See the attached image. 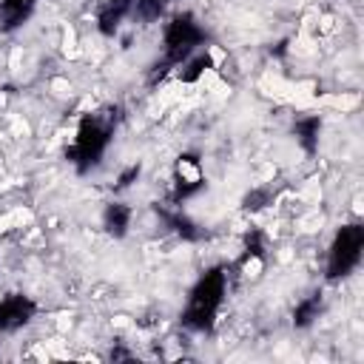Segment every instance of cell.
Returning a JSON list of instances; mask_svg holds the SVG:
<instances>
[{"mask_svg":"<svg viewBox=\"0 0 364 364\" xmlns=\"http://www.w3.org/2000/svg\"><path fill=\"white\" fill-rule=\"evenodd\" d=\"M225 296H228V267L213 264L191 287L188 301L179 313L182 327L191 330V333H213Z\"/></svg>","mask_w":364,"mask_h":364,"instance_id":"obj_1","label":"cell"},{"mask_svg":"<svg viewBox=\"0 0 364 364\" xmlns=\"http://www.w3.org/2000/svg\"><path fill=\"white\" fill-rule=\"evenodd\" d=\"M119 122V108H105L97 114H88L80 119L74 142L65 148V159L74 165L77 173H88L91 168H97L114 139Z\"/></svg>","mask_w":364,"mask_h":364,"instance_id":"obj_2","label":"cell"},{"mask_svg":"<svg viewBox=\"0 0 364 364\" xmlns=\"http://www.w3.org/2000/svg\"><path fill=\"white\" fill-rule=\"evenodd\" d=\"M205 46V28L193 11L173 14L162 28V57L151 65V82L162 80L171 68H179L191 54Z\"/></svg>","mask_w":364,"mask_h":364,"instance_id":"obj_3","label":"cell"},{"mask_svg":"<svg viewBox=\"0 0 364 364\" xmlns=\"http://www.w3.org/2000/svg\"><path fill=\"white\" fill-rule=\"evenodd\" d=\"M364 256V225L361 222H347L336 230L330 250H327V282H341L350 273H355V267L361 264Z\"/></svg>","mask_w":364,"mask_h":364,"instance_id":"obj_4","label":"cell"},{"mask_svg":"<svg viewBox=\"0 0 364 364\" xmlns=\"http://www.w3.org/2000/svg\"><path fill=\"white\" fill-rule=\"evenodd\" d=\"M37 316V301L26 293H9L0 299V333H17Z\"/></svg>","mask_w":364,"mask_h":364,"instance_id":"obj_5","label":"cell"},{"mask_svg":"<svg viewBox=\"0 0 364 364\" xmlns=\"http://www.w3.org/2000/svg\"><path fill=\"white\" fill-rule=\"evenodd\" d=\"M154 213H156V216L162 219V225H165L173 236H179L182 242L196 245V242H202V239H205V228H202L199 222H193L182 208H168V205L154 202Z\"/></svg>","mask_w":364,"mask_h":364,"instance_id":"obj_6","label":"cell"},{"mask_svg":"<svg viewBox=\"0 0 364 364\" xmlns=\"http://www.w3.org/2000/svg\"><path fill=\"white\" fill-rule=\"evenodd\" d=\"M136 0H102L97 9V31L102 37H114L122 26V20L134 11Z\"/></svg>","mask_w":364,"mask_h":364,"instance_id":"obj_7","label":"cell"},{"mask_svg":"<svg viewBox=\"0 0 364 364\" xmlns=\"http://www.w3.org/2000/svg\"><path fill=\"white\" fill-rule=\"evenodd\" d=\"M321 128H324V119L318 114H307V117H299L293 122V134H296V142L299 148L313 156L318 151V142H321Z\"/></svg>","mask_w":364,"mask_h":364,"instance_id":"obj_8","label":"cell"},{"mask_svg":"<svg viewBox=\"0 0 364 364\" xmlns=\"http://www.w3.org/2000/svg\"><path fill=\"white\" fill-rule=\"evenodd\" d=\"M37 0H0V31H17L31 14Z\"/></svg>","mask_w":364,"mask_h":364,"instance_id":"obj_9","label":"cell"},{"mask_svg":"<svg viewBox=\"0 0 364 364\" xmlns=\"http://www.w3.org/2000/svg\"><path fill=\"white\" fill-rule=\"evenodd\" d=\"M131 219H134V210H131V205H125V202H108L105 210H102V228H105V233L114 236V239H122V236L128 233Z\"/></svg>","mask_w":364,"mask_h":364,"instance_id":"obj_10","label":"cell"},{"mask_svg":"<svg viewBox=\"0 0 364 364\" xmlns=\"http://www.w3.org/2000/svg\"><path fill=\"white\" fill-rule=\"evenodd\" d=\"M321 310H324L321 293H310V296L299 299L296 307H293V327L296 330H307L310 324H316V318L321 316Z\"/></svg>","mask_w":364,"mask_h":364,"instance_id":"obj_11","label":"cell"},{"mask_svg":"<svg viewBox=\"0 0 364 364\" xmlns=\"http://www.w3.org/2000/svg\"><path fill=\"white\" fill-rule=\"evenodd\" d=\"M264 250H267V239L259 228H250L245 233V242H242V253L236 259V267H247L253 262H262L264 259Z\"/></svg>","mask_w":364,"mask_h":364,"instance_id":"obj_12","label":"cell"},{"mask_svg":"<svg viewBox=\"0 0 364 364\" xmlns=\"http://www.w3.org/2000/svg\"><path fill=\"white\" fill-rule=\"evenodd\" d=\"M208 68H213V57H210V51H196V54H191V57L182 63V68H179V80H182L185 85H193V82H199V80L205 77Z\"/></svg>","mask_w":364,"mask_h":364,"instance_id":"obj_13","label":"cell"},{"mask_svg":"<svg viewBox=\"0 0 364 364\" xmlns=\"http://www.w3.org/2000/svg\"><path fill=\"white\" fill-rule=\"evenodd\" d=\"M202 159L199 154L193 151H185L176 156V165H173V182H188V179H202Z\"/></svg>","mask_w":364,"mask_h":364,"instance_id":"obj_14","label":"cell"},{"mask_svg":"<svg viewBox=\"0 0 364 364\" xmlns=\"http://www.w3.org/2000/svg\"><path fill=\"white\" fill-rule=\"evenodd\" d=\"M273 199H276L273 188H267V185L250 188V191L242 196V210H247V213H259V210H264L267 205H273Z\"/></svg>","mask_w":364,"mask_h":364,"instance_id":"obj_15","label":"cell"},{"mask_svg":"<svg viewBox=\"0 0 364 364\" xmlns=\"http://www.w3.org/2000/svg\"><path fill=\"white\" fill-rule=\"evenodd\" d=\"M205 188H208V179H205V176H202V179H188V182H173V188H171V202H173V205H182V202L199 196Z\"/></svg>","mask_w":364,"mask_h":364,"instance_id":"obj_16","label":"cell"},{"mask_svg":"<svg viewBox=\"0 0 364 364\" xmlns=\"http://www.w3.org/2000/svg\"><path fill=\"white\" fill-rule=\"evenodd\" d=\"M168 3H171V0H136V3H134V14H136V20H142V23H154V20H159V14L168 9Z\"/></svg>","mask_w":364,"mask_h":364,"instance_id":"obj_17","label":"cell"},{"mask_svg":"<svg viewBox=\"0 0 364 364\" xmlns=\"http://www.w3.org/2000/svg\"><path fill=\"white\" fill-rule=\"evenodd\" d=\"M139 173H142V165L139 162H131L119 176H117V182H114V191H125V188H131L136 179H139Z\"/></svg>","mask_w":364,"mask_h":364,"instance_id":"obj_18","label":"cell"},{"mask_svg":"<svg viewBox=\"0 0 364 364\" xmlns=\"http://www.w3.org/2000/svg\"><path fill=\"white\" fill-rule=\"evenodd\" d=\"M122 358H131V353H128V350H122V347L111 350V361H122Z\"/></svg>","mask_w":364,"mask_h":364,"instance_id":"obj_19","label":"cell"}]
</instances>
